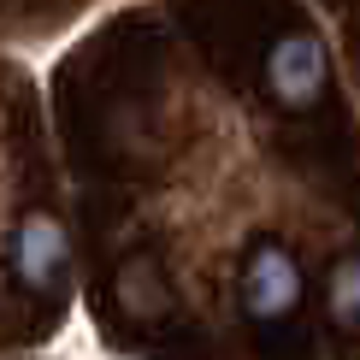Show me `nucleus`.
I'll list each match as a JSON object with an SVG mask.
<instances>
[{
	"mask_svg": "<svg viewBox=\"0 0 360 360\" xmlns=\"http://www.w3.org/2000/svg\"><path fill=\"white\" fill-rule=\"evenodd\" d=\"M302 302V272L278 243H254L248 266H243V307L254 319H290Z\"/></svg>",
	"mask_w": 360,
	"mask_h": 360,
	"instance_id": "obj_1",
	"label": "nucleus"
},
{
	"mask_svg": "<svg viewBox=\"0 0 360 360\" xmlns=\"http://www.w3.org/2000/svg\"><path fill=\"white\" fill-rule=\"evenodd\" d=\"M266 83H272V95L283 101V107H307V101L325 89V53H319V41H307V36L278 41L272 59H266Z\"/></svg>",
	"mask_w": 360,
	"mask_h": 360,
	"instance_id": "obj_2",
	"label": "nucleus"
},
{
	"mask_svg": "<svg viewBox=\"0 0 360 360\" xmlns=\"http://www.w3.org/2000/svg\"><path fill=\"white\" fill-rule=\"evenodd\" d=\"M18 272L24 283H41V290L65 278V236L53 219H30L18 231Z\"/></svg>",
	"mask_w": 360,
	"mask_h": 360,
	"instance_id": "obj_3",
	"label": "nucleus"
},
{
	"mask_svg": "<svg viewBox=\"0 0 360 360\" xmlns=\"http://www.w3.org/2000/svg\"><path fill=\"white\" fill-rule=\"evenodd\" d=\"M331 319L349 337H360V260H342L331 272Z\"/></svg>",
	"mask_w": 360,
	"mask_h": 360,
	"instance_id": "obj_4",
	"label": "nucleus"
}]
</instances>
